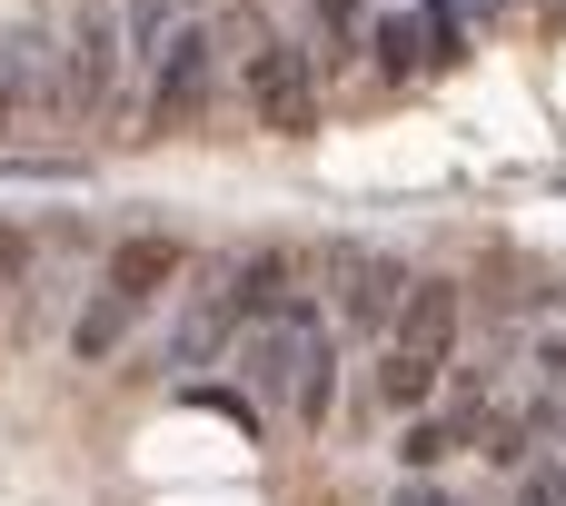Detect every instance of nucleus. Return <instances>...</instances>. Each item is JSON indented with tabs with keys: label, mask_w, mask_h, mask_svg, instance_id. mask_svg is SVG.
I'll list each match as a JSON object with an SVG mask.
<instances>
[{
	"label": "nucleus",
	"mask_w": 566,
	"mask_h": 506,
	"mask_svg": "<svg viewBox=\"0 0 566 506\" xmlns=\"http://www.w3.org/2000/svg\"><path fill=\"white\" fill-rule=\"evenodd\" d=\"M119 60H129V40H119V20H109V0H70V30H60V109H99L109 89H119Z\"/></svg>",
	"instance_id": "nucleus-3"
},
{
	"label": "nucleus",
	"mask_w": 566,
	"mask_h": 506,
	"mask_svg": "<svg viewBox=\"0 0 566 506\" xmlns=\"http://www.w3.org/2000/svg\"><path fill=\"white\" fill-rule=\"evenodd\" d=\"M517 506H566V467H557V477H527V487H517Z\"/></svg>",
	"instance_id": "nucleus-19"
},
{
	"label": "nucleus",
	"mask_w": 566,
	"mask_h": 506,
	"mask_svg": "<svg viewBox=\"0 0 566 506\" xmlns=\"http://www.w3.org/2000/svg\"><path fill=\"white\" fill-rule=\"evenodd\" d=\"M179 268H189V249H179L169 229H139V239H119V249H109L99 288H119V298H159V288H169Z\"/></svg>",
	"instance_id": "nucleus-8"
},
{
	"label": "nucleus",
	"mask_w": 566,
	"mask_h": 506,
	"mask_svg": "<svg viewBox=\"0 0 566 506\" xmlns=\"http://www.w3.org/2000/svg\"><path fill=\"white\" fill-rule=\"evenodd\" d=\"M527 368H537L547 398H557V388H566V328H537V338H527Z\"/></svg>",
	"instance_id": "nucleus-16"
},
{
	"label": "nucleus",
	"mask_w": 566,
	"mask_h": 506,
	"mask_svg": "<svg viewBox=\"0 0 566 506\" xmlns=\"http://www.w3.org/2000/svg\"><path fill=\"white\" fill-rule=\"evenodd\" d=\"M398 506H438V497H428V487H408V497H398Z\"/></svg>",
	"instance_id": "nucleus-20"
},
{
	"label": "nucleus",
	"mask_w": 566,
	"mask_h": 506,
	"mask_svg": "<svg viewBox=\"0 0 566 506\" xmlns=\"http://www.w3.org/2000/svg\"><path fill=\"white\" fill-rule=\"evenodd\" d=\"M209 70H219V30H169V50H159V89H149V119L159 129H189L199 109H209Z\"/></svg>",
	"instance_id": "nucleus-4"
},
{
	"label": "nucleus",
	"mask_w": 566,
	"mask_h": 506,
	"mask_svg": "<svg viewBox=\"0 0 566 506\" xmlns=\"http://www.w3.org/2000/svg\"><path fill=\"white\" fill-rule=\"evenodd\" d=\"M458 438H468V447H478L488 467H517V457H527V428H517L507 408H478V418H468Z\"/></svg>",
	"instance_id": "nucleus-11"
},
{
	"label": "nucleus",
	"mask_w": 566,
	"mask_h": 506,
	"mask_svg": "<svg viewBox=\"0 0 566 506\" xmlns=\"http://www.w3.org/2000/svg\"><path fill=\"white\" fill-rule=\"evenodd\" d=\"M368 50H378V70H388V80L428 70V30H418V20H378V30H368Z\"/></svg>",
	"instance_id": "nucleus-12"
},
{
	"label": "nucleus",
	"mask_w": 566,
	"mask_h": 506,
	"mask_svg": "<svg viewBox=\"0 0 566 506\" xmlns=\"http://www.w3.org/2000/svg\"><path fill=\"white\" fill-rule=\"evenodd\" d=\"M537 438L557 447V467H566V388H557V398H547V418H537Z\"/></svg>",
	"instance_id": "nucleus-18"
},
{
	"label": "nucleus",
	"mask_w": 566,
	"mask_h": 506,
	"mask_svg": "<svg viewBox=\"0 0 566 506\" xmlns=\"http://www.w3.org/2000/svg\"><path fill=\"white\" fill-rule=\"evenodd\" d=\"M418 30H428V70H448V60H468V20H458L448 0H418Z\"/></svg>",
	"instance_id": "nucleus-13"
},
{
	"label": "nucleus",
	"mask_w": 566,
	"mask_h": 506,
	"mask_svg": "<svg viewBox=\"0 0 566 506\" xmlns=\"http://www.w3.org/2000/svg\"><path fill=\"white\" fill-rule=\"evenodd\" d=\"M229 298H239V318H249V328H269V318H298V308H308V288H298V259H289V249L229 259Z\"/></svg>",
	"instance_id": "nucleus-7"
},
{
	"label": "nucleus",
	"mask_w": 566,
	"mask_h": 506,
	"mask_svg": "<svg viewBox=\"0 0 566 506\" xmlns=\"http://www.w3.org/2000/svg\"><path fill=\"white\" fill-rule=\"evenodd\" d=\"M458 318H468L458 278H418L408 288V308L388 328V358H378V398L388 408H428L438 398V378L458 368Z\"/></svg>",
	"instance_id": "nucleus-1"
},
{
	"label": "nucleus",
	"mask_w": 566,
	"mask_h": 506,
	"mask_svg": "<svg viewBox=\"0 0 566 506\" xmlns=\"http://www.w3.org/2000/svg\"><path fill=\"white\" fill-rule=\"evenodd\" d=\"M368 30H378V20H368L358 0H318V50H308V60H328V70H348Z\"/></svg>",
	"instance_id": "nucleus-10"
},
{
	"label": "nucleus",
	"mask_w": 566,
	"mask_h": 506,
	"mask_svg": "<svg viewBox=\"0 0 566 506\" xmlns=\"http://www.w3.org/2000/svg\"><path fill=\"white\" fill-rule=\"evenodd\" d=\"M129 50H169V0H129Z\"/></svg>",
	"instance_id": "nucleus-15"
},
{
	"label": "nucleus",
	"mask_w": 566,
	"mask_h": 506,
	"mask_svg": "<svg viewBox=\"0 0 566 506\" xmlns=\"http://www.w3.org/2000/svg\"><path fill=\"white\" fill-rule=\"evenodd\" d=\"M129 318H139V298H119V288H99V298H90V308L70 318V348H80V358H109V348L129 338Z\"/></svg>",
	"instance_id": "nucleus-9"
},
{
	"label": "nucleus",
	"mask_w": 566,
	"mask_h": 506,
	"mask_svg": "<svg viewBox=\"0 0 566 506\" xmlns=\"http://www.w3.org/2000/svg\"><path fill=\"white\" fill-rule=\"evenodd\" d=\"M408 268L398 259H368V249H338V318L348 328H398V308H408Z\"/></svg>",
	"instance_id": "nucleus-5"
},
{
	"label": "nucleus",
	"mask_w": 566,
	"mask_h": 506,
	"mask_svg": "<svg viewBox=\"0 0 566 506\" xmlns=\"http://www.w3.org/2000/svg\"><path fill=\"white\" fill-rule=\"evenodd\" d=\"M20 268H30V239H20V229H10V219H0V298H10V288H20Z\"/></svg>",
	"instance_id": "nucleus-17"
},
{
	"label": "nucleus",
	"mask_w": 566,
	"mask_h": 506,
	"mask_svg": "<svg viewBox=\"0 0 566 506\" xmlns=\"http://www.w3.org/2000/svg\"><path fill=\"white\" fill-rule=\"evenodd\" d=\"M239 89H249V119L279 129V139H308L318 129V60L298 40H279L269 20H239Z\"/></svg>",
	"instance_id": "nucleus-2"
},
{
	"label": "nucleus",
	"mask_w": 566,
	"mask_h": 506,
	"mask_svg": "<svg viewBox=\"0 0 566 506\" xmlns=\"http://www.w3.org/2000/svg\"><path fill=\"white\" fill-rule=\"evenodd\" d=\"M229 338H249V318H239V298H229V268H219L209 288H189V308H179V328H169V368H209Z\"/></svg>",
	"instance_id": "nucleus-6"
},
{
	"label": "nucleus",
	"mask_w": 566,
	"mask_h": 506,
	"mask_svg": "<svg viewBox=\"0 0 566 506\" xmlns=\"http://www.w3.org/2000/svg\"><path fill=\"white\" fill-rule=\"evenodd\" d=\"M468 10H497V0H468Z\"/></svg>",
	"instance_id": "nucleus-21"
},
{
	"label": "nucleus",
	"mask_w": 566,
	"mask_h": 506,
	"mask_svg": "<svg viewBox=\"0 0 566 506\" xmlns=\"http://www.w3.org/2000/svg\"><path fill=\"white\" fill-rule=\"evenodd\" d=\"M448 447H458V428H408V447H398V467H408V477H428V467H438Z\"/></svg>",
	"instance_id": "nucleus-14"
}]
</instances>
